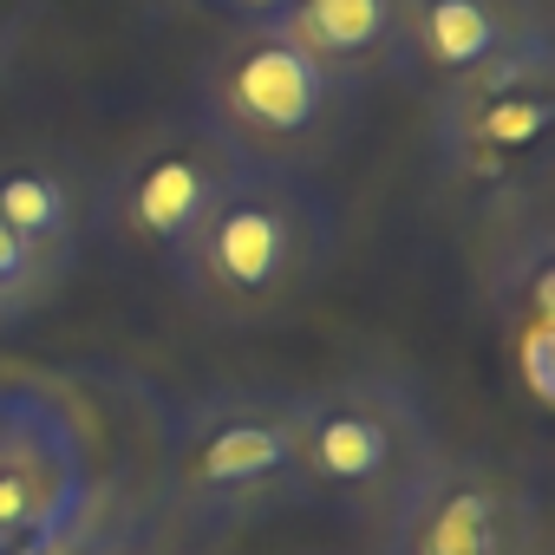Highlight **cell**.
I'll list each match as a JSON object with an SVG mask.
<instances>
[{
  "mask_svg": "<svg viewBox=\"0 0 555 555\" xmlns=\"http://www.w3.org/2000/svg\"><path fill=\"white\" fill-rule=\"evenodd\" d=\"M327 261L334 203L321 183L301 170H242L183 248L177 288L229 327H268L314 295Z\"/></svg>",
  "mask_w": 555,
  "mask_h": 555,
  "instance_id": "2",
  "label": "cell"
},
{
  "mask_svg": "<svg viewBox=\"0 0 555 555\" xmlns=\"http://www.w3.org/2000/svg\"><path fill=\"white\" fill-rule=\"evenodd\" d=\"M0 222H8L34 255L40 268L60 274L73 268L79 255V235H86V203H79V183L47 164V157H14V164H0Z\"/></svg>",
  "mask_w": 555,
  "mask_h": 555,
  "instance_id": "11",
  "label": "cell"
},
{
  "mask_svg": "<svg viewBox=\"0 0 555 555\" xmlns=\"http://www.w3.org/2000/svg\"><path fill=\"white\" fill-rule=\"evenodd\" d=\"M209 8H222V14H242V27H255V21H274L288 8V0H209Z\"/></svg>",
  "mask_w": 555,
  "mask_h": 555,
  "instance_id": "15",
  "label": "cell"
},
{
  "mask_svg": "<svg viewBox=\"0 0 555 555\" xmlns=\"http://www.w3.org/2000/svg\"><path fill=\"white\" fill-rule=\"evenodd\" d=\"M261 27H274L288 47H301L314 66L340 73L360 92L405 66V0H288Z\"/></svg>",
  "mask_w": 555,
  "mask_h": 555,
  "instance_id": "10",
  "label": "cell"
},
{
  "mask_svg": "<svg viewBox=\"0 0 555 555\" xmlns=\"http://www.w3.org/2000/svg\"><path fill=\"white\" fill-rule=\"evenodd\" d=\"M301 503L295 470V392L209 386L170 405L164 425V522L216 542L242 522Z\"/></svg>",
  "mask_w": 555,
  "mask_h": 555,
  "instance_id": "3",
  "label": "cell"
},
{
  "mask_svg": "<svg viewBox=\"0 0 555 555\" xmlns=\"http://www.w3.org/2000/svg\"><path fill=\"white\" fill-rule=\"evenodd\" d=\"M248 164H235L196 118H183V125H164L131 164H125V177L112 183V196H105V216H112V229L131 242V248H144L151 261H164L170 274L183 268V248L196 242V229H203V216L216 209V196L242 177Z\"/></svg>",
  "mask_w": 555,
  "mask_h": 555,
  "instance_id": "7",
  "label": "cell"
},
{
  "mask_svg": "<svg viewBox=\"0 0 555 555\" xmlns=\"http://www.w3.org/2000/svg\"><path fill=\"white\" fill-rule=\"evenodd\" d=\"M438 451L431 405L405 373H340L295 392L301 496H321L360 522H386Z\"/></svg>",
  "mask_w": 555,
  "mask_h": 555,
  "instance_id": "4",
  "label": "cell"
},
{
  "mask_svg": "<svg viewBox=\"0 0 555 555\" xmlns=\"http://www.w3.org/2000/svg\"><path fill=\"white\" fill-rule=\"evenodd\" d=\"M535 0H405V66L451 86L529 40H542Z\"/></svg>",
  "mask_w": 555,
  "mask_h": 555,
  "instance_id": "9",
  "label": "cell"
},
{
  "mask_svg": "<svg viewBox=\"0 0 555 555\" xmlns=\"http://www.w3.org/2000/svg\"><path fill=\"white\" fill-rule=\"evenodd\" d=\"M47 288H53V274L40 268V255L0 222V321H21V314H34L40 301H47Z\"/></svg>",
  "mask_w": 555,
  "mask_h": 555,
  "instance_id": "13",
  "label": "cell"
},
{
  "mask_svg": "<svg viewBox=\"0 0 555 555\" xmlns=\"http://www.w3.org/2000/svg\"><path fill=\"white\" fill-rule=\"evenodd\" d=\"M170 405L112 366H0V555H131L164 522Z\"/></svg>",
  "mask_w": 555,
  "mask_h": 555,
  "instance_id": "1",
  "label": "cell"
},
{
  "mask_svg": "<svg viewBox=\"0 0 555 555\" xmlns=\"http://www.w3.org/2000/svg\"><path fill=\"white\" fill-rule=\"evenodd\" d=\"M548 268H555V235H548V222H529L516 242H503V255H496V314H503V340H509V334H555Z\"/></svg>",
  "mask_w": 555,
  "mask_h": 555,
  "instance_id": "12",
  "label": "cell"
},
{
  "mask_svg": "<svg viewBox=\"0 0 555 555\" xmlns=\"http://www.w3.org/2000/svg\"><path fill=\"white\" fill-rule=\"evenodd\" d=\"M379 529H386L379 555H529L535 548L529 496L503 470L451 451L431 457V470L392 503Z\"/></svg>",
  "mask_w": 555,
  "mask_h": 555,
  "instance_id": "8",
  "label": "cell"
},
{
  "mask_svg": "<svg viewBox=\"0 0 555 555\" xmlns=\"http://www.w3.org/2000/svg\"><path fill=\"white\" fill-rule=\"evenodd\" d=\"M360 86H347L340 73L314 66L301 47H288L274 27H242L196 86V125L248 170H314L347 118H353Z\"/></svg>",
  "mask_w": 555,
  "mask_h": 555,
  "instance_id": "5",
  "label": "cell"
},
{
  "mask_svg": "<svg viewBox=\"0 0 555 555\" xmlns=\"http://www.w3.org/2000/svg\"><path fill=\"white\" fill-rule=\"evenodd\" d=\"M555 131V47L548 34L438 86L431 105V151L451 183L509 190L529 177Z\"/></svg>",
  "mask_w": 555,
  "mask_h": 555,
  "instance_id": "6",
  "label": "cell"
},
{
  "mask_svg": "<svg viewBox=\"0 0 555 555\" xmlns=\"http://www.w3.org/2000/svg\"><path fill=\"white\" fill-rule=\"evenodd\" d=\"M34 21H40V0H0V73H8V60L21 53Z\"/></svg>",
  "mask_w": 555,
  "mask_h": 555,
  "instance_id": "14",
  "label": "cell"
}]
</instances>
